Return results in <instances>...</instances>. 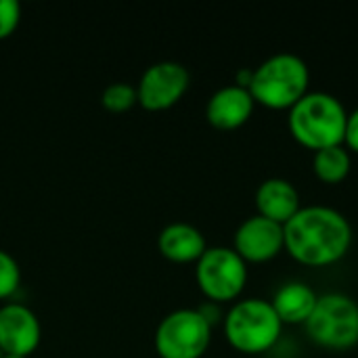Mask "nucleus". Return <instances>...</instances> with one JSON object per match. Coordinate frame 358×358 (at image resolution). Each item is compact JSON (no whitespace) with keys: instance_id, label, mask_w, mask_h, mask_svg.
<instances>
[{"instance_id":"nucleus-1","label":"nucleus","mask_w":358,"mask_h":358,"mask_svg":"<svg viewBox=\"0 0 358 358\" xmlns=\"http://www.w3.org/2000/svg\"><path fill=\"white\" fill-rule=\"evenodd\" d=\"M285 252L300 264L323 268L340 262L352 245L348 218L329 206H306L283 227Z\"/></svg>"},{"instance_id":"nucleus-8","label":"nucleus","mask_w":358,"mask_h":358,"mask_svg":"<svg viewBox=\"0 0 358 358\" xmlns=\"http://www.w3.org/2000/svg\"><path fill=\"white\" fill-rule=\"evenodd\" d=\"M191 82L189 69L176 61H159L145 69L138 86L136 96L145 109L162 111L176 105L182 94L187 92Z\"/></svg>"},{"instance_id":"nucleus-16","label":"nucleus","mask_w":358,"mask_h":358,"mask_svg":"<svg viewBox=\"0 0 358 358\" xmlns=\"http://www.w3.org/2000/svg\"><path fill=\"white\" fill-rule=\"evenodd\" d=\"M136 101H138L136 88L130 86V84H126V82L109 84V86L103 90V96H101V103H103L109 111H117V113L130 109Z\"/></svg>"},{"instance_id":"nucleus-19","label":"nucleus","mask_w":358,"mask_h":358,"mask_svg":"<svg viewBox=\"0 0 358 358\" xmlns=\"http://www.w3.org/2000/svg\"><path fill=\"white\" fill-rule=\"evenodd\" d=\"M344 147L348 151L358 153V107L355 111L348 113V122H346V134H344Z\"/></svg>"},{"instance_id":"nucleus-21","label":"nucleus","mask_w":358,"mask_h":358,"mask_svg":"<svg viewBox=\"0 0 358 358\" xmlns=\"http://www.w3.org/2000/svg\"><path fill=\"white\" fill-rule=\"evenodd\" d=\"M2 355H4V352H2V350H0V358H2Z\"/></svg>"},{"instance_id":"nucleus-18","label":"nucleus","mask_w":358,"mask_h":358,"mask_svg":"<svg viewBox=\"0 0 358 358\" xmlns=\"http://www.w3.org/2000/svg\"><path fill=\"white\" fill-rule=\"evenodd\" d=\"M21 19V4L17 0H0V40L10 36Z\"/></svg>"},{"instance_id":"nucleus-9","label":"nucleus","mask_w":358,"mask_h":358,"mask_svg":"<svg viewBox=\"0 0 358 358\" xmlns=\"http://www.w3.org/2000/svg\"><path fill=\"white\" fill-rule=\"evenodd\" d=\"M233 250L245 260V264L268 262L285 250L283 224H277L260 214H254L245 218L235 231Z\"/></svg>"},{"instance_id":"nucleus-4","label":"nucleus","mask_w":358,"mask_h":358,"mask_svg":"<svg viewBox=\"0 0 358 358\" xmlns=\"http://www.w3.org/2000/svg\"><path fill=\"white\" fill-rule=\"evenodd\" d=\"M283 323L273 304L262 298H245L231 306L224 319L229 344L243 355L268 352L281 338Z\"/></svg>"},{"instance_id":"nucleus-20","label":"nucleus","mask_w":358,"mask_h":358,"mask_svg":"<svg viewBox=\"0 0 358 358\" xmlns=\"http://www.w3.org/2000/svg\"><path fill=\"white\" fill-rule=\"evenodd\" d=\"M2 358H27V357H15V355H2Z\"/></svg>"},{"instance_id":"nucleus-3","label":"nucleus","mask_w":358,"mask_h":358,"mask_svg":"<svg viewBox=\"0 0 358 358\" xmlns=\"http://www.w3.org/2000/svg\"><path fill=\"white\" fill-rule=\"evenodd\" d=\"M310 69L306 61L294 52H277L254 69L250 94L266 109H292L308 94Z\"/></svg>"},{"instance_id":"nucleus-15","label":"nucleus","mask_w":358,"mask_h":358,"mask_svg":"<svg viewBox=\"0 0 358 358\" xmlns=\"http://www.w3.org/2000/svg\"><path fill=\"white\" fill-rule=\"evenodd\" d=\"M352 168L350 151L344 145L327 147L321 151H315L313 155V170L317 178L325 185H338L348 178Z\"/></svg>"},{"instance_id":"nucleus-17","label":"nucleus","mask_w":358,"mask_h":358,"mask_svg":"<svg viewBox=\"0 0 358 358\" xmlns=\"http://www.w3.org/2000/svg\"><path fill=\"white\" fill-rule=\"evenodd\" d=\"M19 283H21V271L17 260L8 252L0 250V300L13 296Z\"/></svg>"},{"instance_id":"nucleus-5","label":"nucleus","mask_w":358,"mask_h":358,"mask_svg":"<svg viewBox=\"0 0 358 358\" xmlns=\"http://www.w3.org/2000/svg\"><path fill=\"white\" fill-rule=\"evenodd\" d=\"M310 340L334 352L350 350L358 344V304L346 294H325L306 321Z\"/></svg>"},{"instance_id":"nucleus-6","label":"nucleus","mask_w":358,"mask_h":358,"mask_svg":"<svg viewBox=\"0 0 358 358\" xmlns=\"http://www.w3.org/2000/svg\"><path fill=\"white\" fill-rule=\"evenodd\" d=\"M212 342V325L195 308H180L162 319L155 348L162 358H201Z\"/></svg>"},{"instance_id":"nucleus-10","label":"nucleus","mask_w":358,"mask_h":358,"mask_svg":"<svg viewBox=\"0 0 358 358\" xmlns=\"http://www.w3.org/2000/svg\"><path fill=\"white\" fill-rule=\"evenodd\" d=\"M40 321L25 304H4L0 308V350L4 355L29 357L40 344Z\"/></svg>"},{"instance_id":"nucleus-12","label":"nucleus","mask_w":358,"mask_h":358,"mask_svg":"<svg viewBox=\"0 0 358 358\" xmlns=\"http://www.w3.org/2000/svg\"><path fill=\"white\" fill-rule=\"evenodd\" d=\"M300 193L294 182L287 178H266L256 189V210L260 216L277 222L287 224L298 212H300Z\"/></svg>"},{"instance_id":"nucleus-7","label":"nucleus","mask_w":358,"mask_h":358,"mask_svg":"<svg viewBox=\"0 0 358 358\" xmlns=\"http://www.w3.org/2000/svg\"><path fill=\"white\" fill-rule=\"evenodd\" d=\"M197 285L212 302L237 300L248 283V264L233 248H208L197 260Z\"/></svg>"},{"instance_id":"nucleus-13","label":"nucleus","mask_w":358,"mask_h":358,"mask_svg":"<svg viewBox=\"0 0 358 358\" xmlns=\"http://www.w3.org/2000/svg\"><path fill=\"white\" fill-rule=\"evenodd\" d=\"M317 302H319V294L304 281H289L281 285L275 298L271 300L283 325H306Z\"/></svg>"},{"instance_id":"nucleus-2","label":"nucleus","mask_w":358,"mask_h":358,"mask_svg":"<svg viewBox=\"0 0 358 358\" xmlns=\"http://www.w3.org/2000/svg\"><path fill=\"white\" fill-rule=\"evenodd\" d=\"M346 122L348 111L344 103L321 90H308L287 113L289 134L310 151L344 145Z\"/></svg>"},{"instance_id":"nucleus-11","label":"nucleus","mask_w":358,"mask_h":358,"mask_svg":"<svg viewBox=\"0 0 358 358\" xmlns=\"http://www.w3.org/2000/svg\"><path fill=\"white\" fill-rule=\"evenodd\" d=\"M256 101L248 88L237 84H229L218 88L206 107L208 122L218 130H235L241 128L254 113Z\"/></svg>"},{"instance_id":"nucleus-14","label":"nucleus","mask_w":358,"mask_h":358,"mask_svg":"<svg viewBox=\"0 0 358 358\" xmlns=\"http://www.w3.org/2000/svg\"><path fill=\"white\" fill-rule=\"evenodd\" d=\"M157 245L159 252L172 262H197L208 250L203 233L187 222L168 224L159 233Z\"/></svg>"}]
</instances>
